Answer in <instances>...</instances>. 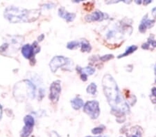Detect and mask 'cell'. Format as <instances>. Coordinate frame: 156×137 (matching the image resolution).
Segmentation results:
<instances>
[{"instance_id":"obj_1","label":"cell","mask_w":156,"mask_h":137,"mask_svg":"<svg viewBox=\"0 0 156 137\" xmlns=\"http://www.w3.org/2000/svg\"><path fill=\"white\" fill-rule=\"evenodd\" d=\"M102 86L108 103L112 108V113L117 112V116L129 113V107L124 101L116 81L111 75L104 76L102 80Z\"/></svg>"},{"instance_id":"obj_2","label":"cell","mask_w":156,"mask_h":137,"mask_svg":"<svg viewBox=\"0 0 156 137\" xmlns=\"http://www.w3.org/2000/svg\"><path fill=\"white\" fill-rule=\"evenodd\" d=\"M40 11L38 9L27 10L16 6H9L5 10L4 17L11 23L32 22L38 18Z\"/></svg>"},{"instance_id":"obj_3","label":"cell","mask_w":156,"mask_h":137,"mask_svg":"<svg viewBox=\"0 0 156 137\" xmlns=\"http://www.w3.org/2000/svg\"><path fill=\"white\" fill-rule=\"evenodd\" d=\"M13 95L19 101H24L28 98L34 99L36 95V87L31 81L24 80L15 85Z\"/></svg>"},{"instance_id":"obj_4","label":"cell","mask_w":156,"mask_h":137,"mask_svg":"<svg viewBox=\"0 0 156 137\" xmlns=\"http://www.w3.org/2000/svg\"><path fill=\"white\" fill-rule=\"evenodd\" d=\"M84 111L92 119H96L100 114L99 104L96 101H88L85 104L83 108Z\"/></svg>"},{"instance_id":"obj_5","label":"cell","mask_w":156,"mask_h":137,"mask_svg":"<svg viewBox=\"0 0 156 137\" xmlns=\"http://www.w3.org/2000/svg\"><path fill=\"white\" fill-rule=\"evenodd\" d=\"M24 121L25 125L20 132L21 137H28L31 134L33 129H34L35 121L34 117L30 115H27L24 117Z\"/></svg>"},{"instance_id":"obj_6","label":"cell","mask_w":156,"mask_h":137,"mask_svg":"<svg viewBox=\"0 0 156 137\" xmlns=\"http://www.w3.org/2000/svg\"><path fill=\"white\" fill-rule=\"evenodd\" d=\"M40 51V47L37 42H34L33 45L26 44L22 48V53L25 58H31Z\"/></svg>"},{"instance_id":"obj_7","label":"cell","mask_w":156,"mask_h":137,"mask_svg":"<svg viewBox=\"0 0 156 137\" xmlns=\"http://www.w3.org/2000/svg\"><path fill=\"white\" fill-rule=\"evenodd\" d=\"M61 92V86H60V81H54L50 87V95L49 98L54 103H56L59 99V96Z\"/></svg>"},{"instance_id":"obj_8","label":"cell","mask_w":156,"mask_h":137,"mask_svg":"<svg viewBox=\"0 0 156 137\" xmlns=\"http://www.w3.org/2000/svg\"><path fill=\"white\" fill-rule=\"evenodd\" d=\"M68 59L63 56H55L49 63V67L53 73H55L58 69L67 64Z\"/></svg>"},{"instance_id":"obj_9","label":"cell","mask_w":156,"mask_h":137,"mask_svg":"<svg viewBox=\"0 0 156 137\" xmlns=\"http://www.w3.org/2000/svg\"><path fill=\"white\" fill-rule=\"evenodd\" d=\"M105 15L102 12L96 11L93 12L91 15H87L85 17V20L87 22H93V21H101L105 18Z\"/></svg>"},{"instance_id":"obj_10","label":"cell","mask_w":156,"mask_h":137,"mask_svg":"<svg viewBox=\"0 0 156 137\" xmlns=\"http://www.w3.org/2000/svg\"><path fill=\"white\" fill-rule=\"evenodd\" d=\"M58 15L60 17H61L62 18L66 19L67 22H72L75 19V17H76V14L70 13V12L66 11L64 7H61V8L59 9Z\"/></svg>"},{"instance_id":"obj_11","label":"cell","mask_w":156,"mask_h":137,"mask_svg":"<svg viewBox=\"0 0 156 137\" xmlns=\"http://www.w3.org/2000/svg\"><path fill=\"white\" fill-rule=\"evenodd\" d=\"M155 20H152V19H147V17L142 22V23L140 25L139 30L141 33H144L146 31L147 28H151V27L154 25Z\"/></svg>"},{"instance_id":"obj_12","label":"cell","mask_w":156,"mask_h":137,"mask_svg":"<svg viewBox=\"0 0 156 137\" xmlns=\"http://www.w3.org/2000/svg\"><path fill=\"white\" fill-rule=\"evenodd\" d=\"M71 103L72 105V108L74 109H79L83 106V101L81 98H79V97H76V98H74L71 101Z\"/></svg>"},{"instance_id":"obj_13","label":"cell","mask_w":156,"mask_h":137,"mask_svg":"<svg viewBox=\"0 0 156 137\" xmlns=\"http://www.w3.org/2000/svg\"><path fill=\"white\" fill-rule=\"evenodd\" d=\"M76 69L79 73H81V74H85L86 76H90V75H92L95 72V69L90 67H85V68L83 69L80 68V67H77Z\"/></svg>"},{"instance_id":"obj_14","label":"cell","mask_w":156,"mask_h":137,"mask_svg":"<svg viewBox=\"0 0 156 137\" xmlns=\"http://www.w3.org/2000/svg\"><path fill=\"white\" fill-rule=\"evenodd\" d=\"M137 49V46H135V45H132V46H130L129 47H128L126 50V51L124 52L123 54H121L119 55V56H118V58H123V57H125V56H128V55L131 54L133 52H135L136 50Z\"/></svg>"},{"instance_id":"obj_15","label":"cell","mask_w":156,"mask_h":137,"mask_svg":"<svg viewBox=\"0 0 156 137\" xmlns=\"http://www.w3.org/2000/svg\"><path fill=\"white\" fill-rule=\"evenodd\" d=\"M91 49V46L86 40H83L81 42V51L83 52H90Z\"/></svg>"},{"instance_id":"obj_16","label":"cell","mask_w":156,"mask_h":137,"mask_svg":"<svg viewBox=\"0 0 156 137\" xmlns=\"http://www.w3.org/2000/svg\"><path fill=\"white\" fill-rule=\"evenodd\" d=\"M87 92L88 94L94 95L97 92V85L94 83H91L87 88Z\"/></svg>"},{"instance_id":"obj_17","label":"cell","mask_w":156,"mask_h":137,"mask_svg":"<svg viewBox=\"0 0 156 137\" xmlns=\"http://www.w3.org/2000/svg\"><path fill=\"white\" fill-rule=\"evenodd\" d=\"M79 42L78 41H72V42H69L68 44H67V47L69 49H74L75 47H76L79 45Z\"/></svg>"},{"instance_id":"obj_18","label":"cell","mask_w":156,"mask_h":137,"mask_svg":"<svg viewBox=\"0 0 156 137\" xmlns=\"http://www.w3.org/2000/svg\"><path fill=\"white\" fill-rule=\"evenodd\" d=\"M112 58H114V56L113 55H105V56H104L102 57H101L100 60L103 62H107L108 60H111Z\"/></svg>"},{"instance_id":"obj_19","label":"cell","mask_w":156,"mask_h":137,"mask_svg":"<svg viewBox=\"0 0 156 137\" xmlns=\"http://www.w3.org/2000/svg\"><path fill=\"white\" fill-rule=\"evenodd\" d=\"M104 132V128H95L92 130V134H99Z\"/></svg>"},{"instance_id":"obj_20","label":"cell","mask_w":156,"mask_h":137,"mask_svg":"<svg viewBox=\"0 0 156 137\" xmlns=\"http://www.w3.org/2000/svg\"><path fill=\"white\" fill-rule=\"evenodd\" d=\"M50 137H60V136L56 132L53 131L51 132V134H50Z\"/></svg>"},{"instance_id":"obj_21","label":"cell","mask_w":156,"mask_h":137,"mask_svg":"<svg viewBox=\"0 0 156 137\" xmlns=\"http://www.w3.org/2000/svg\"><path fill=\"white\" fill-rule=\"evenodd\" d=\"M87 76H86V75H85V74H81V75H80V78H81L82 80H83V81H86L87 80Z\"/></svg>"},{"instance_id":"obj_22","label":"cell","mask_w":156,"mask_h":137,"mask_svg":"<svg viewBox=\"0 0 156 137\" xmlns=\"http://www.w3.org/2000/svg\"><path fill=\"white\" fill-rule=\"evenodd\" d=\"M152 95L153 96H155L156 97V87H153V88L152 89Z\"/></svg>"},{"instance_id":"obj_23","label":"cell","mask_w":156,"mask_h":137,"mask_svg":"<svg viewBox=\"0 0 156 137\" xmlns=\"http://www.w3.org/2000/svg\"><path fill=\"white\" fill-rule=\"evenodd\" d=\"M149 43L153 46V47H156V41L155 40H151L149 41Z\"/></svg>"},{"instance_id":"obj_24","label":"cell","mask_w":156,"mask_h":137,"mask_svg":"<svg viewBox=\"0 0 156 137\" xmlns=\"http://www.w3.org/2000/svg\"><path fill=\"white\" fill-rule=\"evenodd\" d=\"M148 46H149V45H148V44H144L142 46V49H148Z\"/></svg>"},{"instance_id":"obj_25","label":"cell","mask_w":156,"mask_h":137,"mask_svg":"<svg viewBox=\"0 0 156 137\" xmlns=\"http://www.w3.org/2000/svg\"><path fill=\"white\" fill-rule=\"evenodd\" d=\"M44 36L43 34H42L41 36L38 37V41H42V39H44Z\"/></svg>"},{"instance_id":"obj_26","label":"cell","mask_w":156,"mask_h":137,"mask_svg":"<svg viewBox=\"0 0 156 137\" xmlns=\"http://www.w3.org/2000/svg\"><path fill=\"white\" fill-rule=\"evenodd\" d=\"M2 116V108L1 104H0V120H1Z\"/></svg>"},{"instance_id":"obj_27","label":"cell","mask_w":156,"mask_h":137,"mask_svg":"<svg viewBox=\"0 0 156 137\" xmlns=\"http://www.w3.org/2000/svg\"><path fill=\"white\" fill-rule=\"evenodd\" d=\"M151 1H150V0H146V1L144 2V5H147V4H148L151 3Z\"/></svg>"},{"instance_id":"obj_28","label":"cell","mask_w":156,"mask_h":137,"mask_svg":"<svg viewBox=\"0 0 156 137\" xmlns=\"http://www.w3.org/2000/svg\"><path fill=\"white\" fill-rule=\"evenodd\" d=\"M135 2H136L137 4H140L141 3H142V2H141V1H139V2H138V1H135Z\"/></svg>"},{"instance_id":"obj_29","label":"cell","mask_w":156,"mask_h":137,"mask_svg":"<svg viewBox=\"0 0 156 137\" xmlns=\"http://www.w3.org/2000/svg\"><path fill=\"white\" fill-rule=\"evenodd\" d=\"M154 70H155V74H156V64H155V67H154Z\"/></svg>"},{"instance_id":"obj_30","label":"cell","mask_w":156,"mask_h":137,"mask_svg":"<svg viewBox=\"0 0 156 137\" xmlns=\"http://www.w3.org/2000/svg\"><path fill=\"white\" fill-rule=\"evenodd\" d=\"M131 137H138L137 135H133V136H131Z\"/></svg>"},{"instance_id":"obj_31","label":"cell","mask_w":156,"mask_h":137,"mask_svg":"<svg viewBox=\"0 0 156 137\" xmlns=\"http://www.w3.org/2000/svg\"><path fill=\"white\" fill-rule=\"evenodd\" d=\"M85 137H91V136H85Z\"/></svg>"},{"instance_id":"obj_32","label":"cell","mask_w":156,"mask_h":137,"mask_svg":"<svg viewBox=\"0 0 156 137\" xmlns=\"http://www.w3.org/2000/svg\"><path fill=\"white\" fill-rule=\"evenodd\" d=\"M155 83H156V79H155Z\"/></svg>"}]
</instances>
